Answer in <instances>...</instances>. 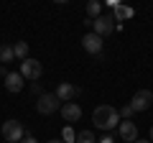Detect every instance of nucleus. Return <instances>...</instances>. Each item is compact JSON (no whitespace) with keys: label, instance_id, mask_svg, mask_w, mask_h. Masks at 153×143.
Instances as JSON below:
<instances>
[{"label":"nucleus","instance_id":"obj_2","mask_svg":"<svg viewBox=\"0 0 153 143\" xmlns=\"http://www.w3.org/2000/svg\"><path fill=\"white\" fill-rule=\"evenodd\" d=\"M0 133L5 138V143H21L23 138H26V128H23L21 120H5Z\"/></svg>","mask_w":153,"mask_h":143},{"label":"nucleus","instance_id":"obj_20","mask_svg":"<svg viewBox=\"0 0 153 143\" xmlns=\"http://www.w3.org/2000/svg\"><path fill=\"white\" fill-rule=\"evenodd\" d=\"M97 143H115V138H112V136H102Z\"/></svg>","mask_w":153,"mask_h":143},{"label":"nucleus","instance_id":"obj_19","mask_svg":"<svg viewBox=\"0 0 153 143\" xmlns=\"http://www.w3.org/2000/svg\"><path fill=\"white\" fill-rule=\"evenodd\" d=\"M31 92L41 97V95H44V89H41V84H38V82H31Z\"/></svg>","mask_w":153,"mask_h":143},{"label":"nucleus","instance_id":"obj_11","mask_svg":"<svg viewBox=\"0 0 153 143\" xmlns=\"http://www.w3.org/2000/svg\"><path fill=\"white\" fill-rule=\"evenodd\" d=\"M5 89L10 95H18L23 89V77H21V72H10V74H8L5 77Z\"/></svg>","mask_w":153,"mask_h":143},{"label":"nucleus","instance_id":"obj_3","mask_svg":"<svg viewBox=\"0 0 153 143\" xmlns=\"http://www.w3.org/2000/svg\"><path fill=\"white\" fill-rule=\"evenodd\" d=\"M44 74V66H41V61L31 59L28 56L26 61H21V77L28 79V82H38V77Z\"/></svg>","mask_w":153,"mask_h":143},{"label":"nucleus","instance_id":"obj_4","mask_svg":"<svg viewBox=\"0 0 153 143\" xmlns=\"http://www.w3.org/2000/svg\"><path fill=\"white\" fill-rule=\"evenodd\" d=\"M151 105H153V92L151 89H138V92L133 95V100H130V107L135 112H146Z\"/></svg>","mask_w":153,"mask_h":143},{"label":"nucleus","instance_id":"obj_8","mask_svg":"<svg viewBox=\"0 0 153 143\" xmlns=\"http://www.w3.org/2000/svg\"><path fill=\"white\" fill-rule=\"evenodd\" d=\"M54 95H56L59 102H74L76 95H79V87H74V84H69V82H61L59 87H56Z\"/></svg>","mask_w":153,"mask_h":143},{"label":"nucleus","instance_id":"obj_7","mask_svg":"<svg viewBox=\"0 0 153 143\" xmlns=\"http://www.w3.org/2000/svg\"><path fill=\"white\" fill-rule=\"evenodd\" d=\"M82 49L87 51V54H94V56H100L102 54V39H100L97 33H84V39H82Z\"/></svg>","mask_w":153,"mask_h":143},{"label":"nucleus","instance_id":"obj_9","mask_svg":"<svg viewBox=\"0 0 153 143\" xmlns=\"http://www.w3.org/2000/svg\"><path fill=\"white\" fill-rule=\"evenodd\" d=\"M117 133H120V138L125 143H135L138 141V128H135L133 120H123L120 125H117Z\"/></svg>","mask_w":153,"mask_h":143},{"label":"nucleus","instance_id":"obj_13","mask_svg":"<svg viewBox=\"0 0 153 143\" xmlns=\"http://www.w3.org/2000/svg\"><path fill=\"white\" fill-rule=\"evenodd\" d=\"M28 51H31V46H28L26 41H16V44H13V54H16V59L26 61L28 59Z\"/></svg>","mask_w":153,"mask_h":143},{"label":"nucleus","instance_id":"obj_16","mask_svg":"<svg viewBox=\"0 0 153 143\" xmlns=\"http://www.w3.org/2000/svg\"><path fill=\"white\" fill-rule=\"evenodd\" d=\"M74 143H97V141H94V133L92 130H82V133H76V141Z\"/></svg>","mask_w":153,"mask_h":143},{"label":"nucleus","instance_id":"obj_24","mask_svg":"<svg viewBox=\"0 0 153 143\" xmlns=\"http://www.w3.org/2000/svg\"><path fill=\"white\" fill-rule=\"evenodd\" d=\"M49 143H64V141H49Z\"/></svg>","mask_w":153,"mask_h":143},{"label":"nucleus","instance_id":"obj_12","mask_svg":"<svg viewBox=\"0 0 153 143\" xmlns=\"http://www.w3.org/2000/svg\"><path fill=\"white\" fill-rule=\"evenodd\" d=\"M112 10H115V21H128V18H133V8L130 5H115L112 8Z\"/></svg>","mask_w":153,"mask_h":143},{"label":"nucleus","instance_id":"obj_18","mask_svg":"<svg viewBox=\"0 0 153 143\" xmlns=\"http://www.w3.org/2000/svg\"><path fill=\"white\" fill-rule=\"evenodd\" d=\"M71 141H76V136H74L71 128H66V130H64V143H71Z\"/></svg>","mask_w":153,"mask_h":143},{"label":"nucleus","instance_id":"obj_23","mask_svg":"<svg viewBox=\"0 0 153 143\" xmlns=\"http://www.w3.org/2000/svg\"><path fill=\"white\" fill-rule=\"evenodd\" d=\"M151 143H153V128H151Z\"/></svg>","mask_w":153,"mask_h":143},{"label":"nucleus","instance_id":"obj_10","mask_svg":"<svg viewBox=\"0 0 153 143\" xmlns=\"http://www.w3.org/2000/svg\"><path fill=\"white\" fill-rule=\"evenodd\" d=\"M61 118H64L66 123H76L79 118H82V107L76 102H64L61 105Z\"/></svg>","mask_w":153,"mask_h":143},{"label":"nucleus","instance_id":"obj_1","mask_svg":"<svg viewBox=\"0 0 153 143\" xmlns=\"http://www.w3.org/2000/svg\"><path fill=\"white\" fill-rule=\"evenodd\" d=\"M92 123L100 130H112V128L120 125V112H117V107H112V105H100L92 112Z\"/></svg>","mask_w":153,"mask_h":143},{"label":"nucleus","instance_id":"obj_14","mask_svg":"<svg viewBox=\"0 0 153 143\" xmlns=\"http://www.w3.org/2000/svg\"><path fill=\"white\" fill-rule=\"evenodd\" d=\"M0 61H3V64L16 61V54H13V46L10 44H0Z\"/></svg>","mask_w":153,"mask_h":143},{"label":"nucleus","instance_id":"obj_21","mask_svg":"<svg viewBox=\"0 0 153 143\" xmlns=\"http://www.w3.org/2000/svg\"><path fill=\"white\" fill-rule=\"evenodd\" d=\"M21 143H38V141H36V138H33V136H26V138H23Z\"/></svg>","mask_w":153,"mask_h":143},{"label":"nucleus","instance_id":"obj_6","mask_svg":"<svg viewBox=\"0 0 153 143\" xmlns=\"http://www.w3.org/2000/svg\"><path fill=\"white\" fill-rule=\"evenodd\" d=\"M112 31H115V18H112V16H100L97 21L92 23V33H97L100 39L110 36Z\"/></svg>","mask_w":153,"mask_h":143},{"label":"nucleus","instance_id":"obj_5","mask_svg":"<svg viewBox=\"0 0 153 143\" xmlns=\"http://www.w3.org/2000/svg\"><path fill=\"white\" fill-rule=\"evenodd\" d=\"M56 107H59V100H56L54 92H44L36 100V110L41 115H51V112H56Z\"/></svg>","mask_w":153,"mask_h":143},{"label":"nucleus","instance_id":"obj_15","mask_svg":"<svg viewBox=\"0 0 153 143\" xmlns=\"http://www.w3.org/2000/svg\"><path fill=\"white\" fill-rule=\"evenodd\" d=\"M87 16H89V21H97L102 16V5H100L97 0H89L87 3Z\"/></svg>","mask_w":153,"mask_h":143},{"label":"nucleus","instance_id":"obj_17","mask_svg":"<svg viewBox=\"0 0 153 143\" xmlns=\"http://www.w3.org/2000/svg\"><path fill=\"white\" fill-rule=\"evenodd\" d=\"M117 112H120V118H125V120H130V118H133V112H135V110H133L130 105H123V107H120Z\"/></svg>","mask_w":153,"mask_h":143},{"label":"nucleus","instance_id":"obj_22","mask_svg":"<svg viewBox=\"0 0 153 143\" xmlns=\"http://www.w3.org/2000/svg\"><path fill=\"white\" fill-rule=\"evenodd\" d=\"M135 143H151V141H143V138H138V141Z\"/></svg>","mask_w":153,"mask_h":143}]
</instances>
